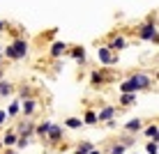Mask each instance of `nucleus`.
<instances>
[{"instance_id": "f257e3e1", "label": "nucleus", "mask_w": 159, "mask_h": 154, "mask_svg": "<svg viewBox=\"0 0 159 154\" xmlns=\"http://www.w3.org/2000/svg\"><path fill=\"white\" fill-rule=\"evenodd\" d=\"M25 51H28V44H25L23 39H19V42H14L12 46L7 48V53H5V55H7V58H23Z\"/></svg>"}, {"instance_id": "f03ea898", "label": "nucleus", "mask_w": 159, "mask_h": 154, "mask_svg": "<svg viewBox=\"0 0 159 154\" xmlns=\"http://www.w3.org/2000/svg\"><path fill=\"white\" fill-rule=\"evenodd\" d=\"M46 136L51 138V143H58L60 138H62V126H58V124H51V129L46 131Z\"/></svg>"}, {"instance_id": "7ed1b4c3", "label": "nucleus", "mask_w": 159, "mask_h": 154, "mask_svg": "<svg viewBox=\"0 0 159 154\" xmlns=\"http://www.w3.org/2000/svg\"><path fill=\"white\" fill-rule=\"evenodd\" d=\"M113 115H116V108H111V106H108V108H104V111H102L99 115H97V122H102V120H111Z\"/></svg>"}, {"instance_id": "20e7f679", "label": "nucleus", "mask_w": 159, "mask_h": 154, "mask_svg": "<svg viewBox=\"0 0 159 154\" xmlns=\"http://www.w3.org/2000/svg\"><path fill=\"white\" fill-rule=\"evenodd\" d=\"M136 83V90H141V87H148V83H150V81H148V76H143V74H139V76H134V78H131Z\"/></svg>"}, {"instance_id": "39448f33", "label": "nucleus", "mask_w": 159, "mask_h": 154, "mask_svg": "<svg viewBox=\"0 0 159 154\" xmlns=\"http://www.w3.org/2000/svg\"><path fill=\"white\" fill-rule=\"evenodd\" d=\"M141 126H143V122H141V120H131V122L125 126V129H127L129 134H136V131H141Z\"/></svg>"}, {"instance_id": "423d86ee", "label": "nucleus", "mask_w": 159, "mask_h": 154, "mask_svg": "<svg viewBox=\"0 0 159 154\" xmlns=\"http://www.w3.org/2000/svg\"><path fill=\"white\" fill-rule=\"evenodd\" d=\"M21 111H23L25 115H30L32 111H35V101H32V99H28V101H25L23 106H21Z\"/></svg>"}, {"instance_id": "0eeeda50", "label": "nucleus", "mask_w": 159, "mask_h": 154, "mask_svg": "<svg viewBox=\"0 0 159 154\" xmlns=\"http://www.w3.org/2000/svg\"><path fill=\"white\" fill-rule=\"evenodd\" d=\"M134 99H136V95H134V92H125V95H122V99H120V101H122L125 106H129V103H134Z\"/></svg>"}, {"instance_id": "6e6552de", "label": "nucleus", "mask_w": 159, "mask_h": 154, "mask_svg": "<svg viewBox=\"0 0 159 154\" xmlns=\"http://www.w3.org/2000/svg\"><path fill=\"white\" fill-rule=\"evenodd\" d=\"M16 138H19V136H16L14 131H9V134H5L2 143H5V145H14V143H16Z\"/></svg>"}, {"instance_id": "1a4fd4ad", "label": "nucleus", "mask_w": 159, "mask_h": 154, "mask_svg": "<svg viewBox=\"0 0 159 154\" xmlns=\"http://www.w3.org/2000/svg\"><path fill=\"white\" fill-rule=\"evenodd\" d=\"M99 58L104 60V62H113V60H116V58L111 55V51H108V48H102V51H99Z\"/></svg>"}, {"instance_id": "9d476101", "label": "nucleus", "mask_w": 159, "mask_h": 154, "mask_svg": "<svg viewBox=\"0 0 159 154\" xmlns=\"http://www.w3.org/2000/svg\"><path fill=\"white\" fill-rule=\"evenodd\" d=\"M65 124H67L69 129H79V126H83V122H81L79 117H69V120H67V122H65Z\"/></svg>"}, {"instance_id": "9b49d317", "label": "nucleus", "mask_w": 159, "mask_h": 154, "mask_svg": "<svg viewBox=\"0 0 159 154\" xmlns=\"http://www.w3.org/2000/svg\"><path fill=\"white\" fill-rule=\"evenodd\" d=\"M48 129H51V122H44V124H39V126H37L35 131H37L39 136H46V131H48Z\"/></svg>"}, {"instance_id": "f8f14e48", "label": "nucleus", "mask_w": 159, "mask_h": 154, "mask_svg": "<svg viewBox=\"0 0 159 154\" xmlns=\"http://www.w3.org/2000/svg\"><path fill=\"white\" fill-rule=\"evenodd\" d=\"M152 32H155V28H152V25H145L143 32H141V37H143V39H152Z\"/></svg>"}, {"instance_id": "ddd939ff", "label": "nucleus", "mask_w": 159, "mask_h": 154, "mask_svg": "<svg viewBox=\"0 0 159 154\" xmlns=\"http://www.w3.org/2000/svg\"><path fill=\"white\" fill-rule=\"evenodd\" d=\"M85 124H95L97 122V113H92V111H88L85 113V120H83Z\"/></svg>"}, {"instance_id": "4468645a", "label": "nucleus", "mask_w": 159, "mask_h": 154, "mask_svg": "<svg viewBox=\"0 0 159 154\" xmlns=\"http://www.w3.org/2000/svg\"><path fill=\"white\" fill-rule=\"evenodd\" d=\"M92 150V143H81V147L76 150V154H88Z\"/></svg>"}, {"instance_id": "2eb2a0df", "label": "nucleus", "mask_w": 159, "mask_h": 154, "mask_svg": "<svg viewBox=\"0 0 159 154\" xmlns=\"http://www.w3.org/2000/svg\"><path fill=\"white\" fill-rule=\"evenodd\" d=\"M65 51H67V46H65V44H60V42L53 46V55H62Z\"/></svg>"}, {"instance_id": "dca6fc26", "label": "nucleus", "mask_w": 159, "mask_h": 154, "mask_svg": "<svg viewBox=\"0 0 159 154\" xmlns=\"http://www.w3.org/2000/svg\"><path fill=\"white\" fill-rule=\"evenodd\" d=\"M145 136H148V138H155V140H157V124L148 126V129H145Z\"/></svg>"}, {"instance_id": "f3484780", "label": "nucleus", "mask_w": 159, "mask_h": 154, "mask_svg": "<svg viewBox=\"0 0 159 154\" xmlns=\"http://www.w3.org/2000/svg\"><path fill=\"white\" fill-rule=\"evenodd\" d=\"M0 95H12V85H9V83H0Z\"/></svg>"}, {"instance_id": "a211bd4d", "label": "nucleus", "mask_w": 159, "mask_h": 154, "mask_svg": "<svg viewBox=\"0 0 159 154\" xmlns=\"http://www.w3.org/2000/svg\"><path fill=\"white\" fill-rule=\"evenodd\" d=\"M145 150H148V154H157V140H150Z\"/></svg>"}, {"instance_id": "6ab92c4d", "label": "nucleus", "mask_w": 159, "mask_h": 154, "mask_svg": "<svg viewBox=\"0 0 159 154\" xmlns=\"http://www.w3.org/2000/svg\"><path fill=\"white\" fill-rule=\"evenodd\" d=\"M111 154H125V145H122V143H120V145H113Z\"/></svg>"}, {"instance_id": "aec40b11", "label": "nucleus", "mask_w": 159, "mask_h": 154, "mask_svg": "<svg viewBox=\"0 0 159 154\" xmlns=\"http://www.w3.org/2000/svg\"><path fill=\"white\" fill-rule=\"evenodd\" d=\"M19 111H21V106H19V103H12V106H9V111H7V113H9V115H16Z\"/></svg>"}, {"instance_id": "412c9836", "label": "nucleus", "mask_w": 159, "mask_h": 154, "mask_svg": "<svg viewBox=\"0 0 159 154\" xmlns=\"http://www.w3.org/2000/svg\"><path fill=\"white\" fill-rule=\"evenodd\" d=\"M74 58H81V60H83V48H76V51H74Z\"/></svg>"}, {"instance_id": "4be33fe9", "label": "nucleus", "mask_w": 159, "mask_h": 154, "mask_svg": "<svg viewBox=\"0 0 159 154\" xmlns=\"http://www.w3.org/2000/svg\"><path fill=\"white\" fill-rule=\"evenodd\" d=\"M5 117H7V115H5L2 111H0V124H2V122H5Z\"/></svg>"}, {"instance_id": "5701e85b", "label": "nucleus", "mask_w": 159, "mask_h": 154, "mask_svg": "<svg viewBox=\"0 0 159 154\" xmlns=\"http://www.w3.org/2000/svg\"><path fill=\"white\" fill-rule=\"evenodd\" d=\"M88 154H102V152H97V150H90V152H88Z\"/></svg>"}, {"instance_id": "b1692460", "label": "nucleus", "mask_w": 159, "mask_h": 154, "mask_svg": "<svg viewBox=\"0 0 159 154\" xmlns=\"http://www.w3.org/2000/svg\"><path fill=\"white\" fill-rule=\"evenodd\" d=\"M5 154H16V152H12V150H9V152H5Z\"/></svg>"}, {"instance_id": "393cba45", "label": "nucleus", "mask_w": 159, "mask_h": 154, "mask_svg": "<svg viewBox=\"0 0 159 154\" xmlns=\"http://www.w3.org/2000/svg\"><path fill=\"white\" fill-rule=\"evenodd\" d=\"M0 30H2V21H0Z\"/></svg>"}, {"instance_id": "a878e982", "label": "nucleus", "mask_w": 159, "mask_h": 154, "mask_svg": "<svg viewBox=\"0 0 159 154\" xmlns=\"http://www.w3.org/2000/svg\"><path fill=\"white\" fill-rule=\"evenodd\" d=\"M0 78H2V71H0Z\"/></svg>"}]
</instances>
